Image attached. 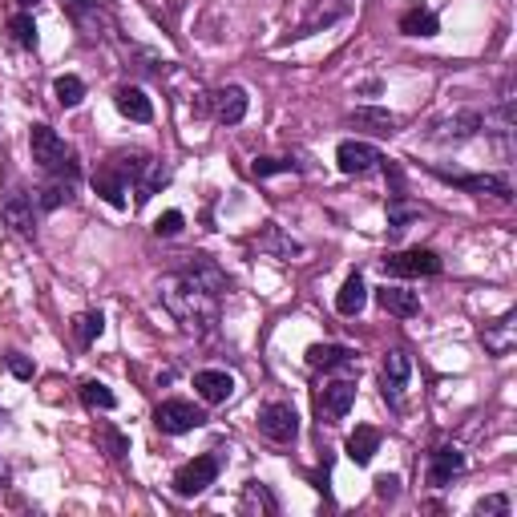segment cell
<instances>
[{
    "label": "cell",
    "mask_w": 517,
    "mask_h": 517,
    "mask_svg": "<svg viewBox=\"0 0 517 517\" xmlns=\"http://www.w3.org/2000/svg\"><path fill=\"white\" fill-rule=\"evenodd\" d=\"M231 291V279L219 263H211L206 255H194L186 267L170 271L158 283V299L166 312L182 324V332L190 336H215L219 320H223V295Z\"/></svg>",
    "instance_id": "6da1fadb"
},
{
    "label": "cell",
    "mask_w": 517,
    "mask_h": 517,
    "mask_svg": "<svg viewBox=\"0 0 517 517\" xmlns=\"http://www.w3.org/2000/svg\"><path fill=\"white\" fill-rule=\"evenodd\" d=\"M29 146H33V162H37L49 178H65V182H73V186H77V178H81V162H77V154L65 146V138H61L53 126L37 122V126L29 130Z\"/></svg>",
    "instance_id": "7a4b0ae2"
},
{
    "label": "cell",
    "mask_w": 517,
    "mask_h": 517,
    "mask_svg": "<svg viewBox=\"0 0 517 517\" xmlns=\"http://www.w3.org/2000/svg\"><path fill=\"white\" fill-rule=\"evenodd\" d=\"M380 267H384V275H396V279H437L445 271V263L433 247H412V251L384 255Z\"/></svg>",
    "instance_id": "3957f363"
},
{
    "label": "cell",
    "mask_w": 517,
    "mask_h": 517,
    "mask_svg": "<svg viewBox=\"0 0 517 517\" xmlns=\"http://www.w3.org/2000/svg\"><path fill=\"white\" fill-rule=\"evenodd\" d=\"M65 9L73 17V25L85 33V41H106L118 33V21H114V9L106 0H65Z\"/></svg>",
    "instance_id": "277c9868"
},
{
    "label": "cell",
    "mask_w": 517,
    "mask_h": 517,
    "mask_svg": "<svg viewBox=\"0 0 517 517\" xmlns=\"http://www.w3.org/2000/svg\"><path fill=\"white\" fill-rule=\"evenodd\" d=\"M223 473V457L219 453H202L194 461H186L178 473H174V493L178 497H198L202 489H211Z\"/></svg>",
    "instance_id": "5b68a950"
},
{
    "label": "cell",
    "mask_w": 517,
    "mask_h": 517,
    "mask_svg": "<svg viewBox=\"0 0 517 517\" xmlns=\"http://www.w3.org/2000/svg\"><path fill=\"white\" fill-rule=\"evenodd\" d=\"M154 425L166 437H182V433H194V429L206 425V412L198 404H190V400H162L154 408Z\"/></svg>",
    "instance_id": "8992f818"
},
{
    "label": "cell",
    "mask_w": 517,
    "mask_h": 517,
    "mask_svg": "<svg viewBox=\"0 0 517 517\" xmlns=\"http://www.w3.org/2000/svg\"><path fill=\"white\" fill-rule=\"evenodd\" d=\"M259 433L267 441H275V445H291L299 437V412L291 404H283V400L263 404L259 408Z\"/></svg>",
    "instance_id": "52a82bcc"
},
{
    "label": "cell",
    "mask_w": 517,
    "mask_h": 517,
    "mask_svg": "<svg viewBox=\"0 0 517 517\" xmlns=\"http://www.w3.org/2000/svg\"><path fill=\"white\" fill-rule=\"evenodd\" d=\"M408 376H412V360H408V352L392 348V352L384 356V364H380V392H384V400H388V408H392V412H400V408H404Z\"/></svg>",
    "instance_id": "ba28073f"
},
{
    "label": "cell",
    "mask_w": 517,
    "mask_h": 517,
    "mask_svg": "<svg viewBox=\"0 0 517 517\" xmlns=\"http://www.w3.org/2000/svg\"><path fill=\"white\" fill-rule=\"evenodd\" d=\"M352 404H356V380H348V376L324 384V392L316 396V408H320V421L324 425H340L348 412H352Z\"/></svg>",
    "instance_id": "9c48e42d"
},
{
    "label": "cell",
    "mask_w": 517,
    "mask_h": 517,
    "mask_svg": "<svg viewBox=\"0 0 517 517\" xmlns=\"http://www.w3.org/2000/svg\"><path fill=\"white\" fill-rule=\"evenodd\" d=\"M433 174L453 182V186H461V190H469V194H493L501 202L513 198V186H509L505 174H457V170H445V166H433Z\"/></svg>",
    "instance_id": "30bf717a"
},
{
    "label": "cell",
    "mask_w": 517,
    "mask_h": 517,
    "mask_svg": "<svg viewBox=\"0 0 517 517\" xmlns=\"http://www.w3.org/2000/svg\"><path fill=\"white\" fill-rule=\"evenodd\" d=\"M380 158H384V154H380L372 142H356V138L340 142V150H336V166H340V174H348V178L372 174V170L380 166Z\"/></svg>",
    "instance_id": "8fae6325"
},
{
    "label": "cell",
    "mask_w": 517,
    "mask_h": 517,
    "mask_svg": "<svg viewBox=\"0 0 517 517\" xmlns=\"http://www.w3.org/2000/svg\"><path fill=\"white\" fill-rule=\"evenodd\" d=\"M37 215H41V211H37V198L25 194V190H13L5 202H0V219H5V223H9L17 235H25V239L37 231Z\"/></svg>",
    "instance_id": "7c38bea8"
},
{
    "label": "cell",
    "mask_w": 517,
    "mask_h": 517,
    "mask_svg": "<svg viewBox=\"0 0 517 517\" xmlns=\"http://www.w3.org/2000/svg\"><path fill=\"white\" fill-rule=\"evenodd\" d=\"M352 5H356V0H312V5H307V13H303V21H299V37L320 33V29L344 21V17L352 13Z\"/></svg>",
    "instance_id": "4fadbf2b"
},
{
    "label": "cell",
    "mask_w": 517,
    "mask_h": 517,
    "mask_svg": "<svg viewBox=\"0 0 517 517\" xmlns=\"http://www.w3.org/2000/svg\"><path fill=\"white\" fill-rule=\"evenodd\" d=\"M481 130H485V114L461 110V114H449L433 126V142H465V138H477Z\"/></svg>",
    "instance_id": "5bb4252c"
},
{
    "label": "cell",
    "mask_w": 517,
    "mask_h": 517,
    "mask_svg": "<svg viewBox=\"0 0 517 517\" xmlns=\"http://www.w3.org/2000/svg\"><path fill=\"white\" fill-rule=\"evenodd\" d=\"M461 473H465V453L457 445H437L429 453V485L433 489L453 485V477H461Z\"/></svg>",
    "instance_id": "9a60e30c"
},
{
    "label": "cell",
    "mask_w": 517,
    "mask_h": 517,
    "mask_svg": "<svg viewBox=\"0 0 517 517\" xmlns=\"http://www.w3.org/2000/svg\"><path fill=\"white\" fill-rule=\"evenodd\" d=\"M247 106H251V97H247L243 85H223V89L211 93V110L223 126H239L247 118Z\"/></svg>",
    "instance_id": "2e32d148"
},
{
    "label": "cell",
    "mask_w": 517,
    "mask_h": 517,
    "mask_svg": "<svg viewBox=\"0 0 517 517\" xmlns=\"http://www.w3.org/2000/svg\"><path fill=\"white\" fill-rule=\"evenodd\" d=\"M307 368H316V372H352L356 368V348L312 344V348H307Z\"/></svg>",
    "instance_id": "e0dca14e"
},
{
    "label": "cell",
    "mask_w": 517,
    "mask_h": 517,
    "mask_svg": "<svg viewBox=\"0 0 517 517\" xmlns=\"http://www.w3.org/2000/svg\"><path fill=\"white\" fill-rule=\"evenodd\" d=\"M194 392L206 404H227L235 396V376L223 368H202V372H194Z\"/></svg>",
    "instance_id": "ac0fdd59"
},
{
    "label": "cell",
    "mask_w": 517,
    "mask_h": 517,
    "mask_svg": "<svg viewBox=\"0 0 517 517\" xmlns=\"http://www.w3.org/2000/svg\"><path fill=\"white\" fill-rule=\"evenodd\" d=\"M114 106H118V114H122V118H130V122H138V126L154 122V101L146 97V89H142V85H118Z\"/></svg>",
    "instance_id": "d6986e66"
},
{
    "label": "cell",
    "mask_w": 517,
    "mask_h": 517,
    "mask_svg": "<svg viewBox=\"0 0 517 517\" xmlns=\"http://www.w3.org/2000/svg\"><path fill=\"white\" fill-rule=\"evenodd\" d=\"M376 303L384 307L388 316H400V320H412V316H421V295L417 291H408V287H376Z\"/></svg>",
    "instance_id": "ffe728a7"
},
{
    "label": "cell",
    "mask_w": 517,
    "mask_h": 517,
    "mask_svg": "<svg viewBox=\"0 0 517 517\" xmlns=\"http://www.w3.org/2000/svg\"><path fill=\"white\" fill-rule=\"evenodd\" d=\"M93 190L106 198L114 211H126V194H130V182L110 166V162H101L97 170H93Z\"/></svg>",
    "instance_id": "44dd1931"
},
{
    "label": "cell",
    "mask_w": 517,
    "mask_h": 517,
    "mask_svg": "<svg viewBox=\"0 0 517 517\" xmlns=\"http://www.w3.org/2000/svg\"><path fill=\"white\" fill-rule=\"evenodd\" d=\"M421 215H425V211H421L417 202H408L404 186L388 194V235H392V239H400V235L408 231V223H417Z\"/></svg>",
    "instance_id": "7402d4cb"
},
{
    "label": "cell",
    "mask_w": 517,
    "mask_h": 517,
    "mask_svg": "<svg viewBox=\"0 0 517 517\" xmlns=\"http://www.w3.org/2000/svg\"><path fill=\"white\" fill-rule=\"evenodd\" d=\"M364 303H368V283H364L360 271H352V275L344 279L340 295H336V312H340V316H360Z\"/></svg>",
    "instance_id": "603a6c76"
},
{
    "label": "cell",
    "mask_w": 517,
    "mask_h": 517,
    "mask_svg": "<svg viewBox=\"0 0 517 517\" xmlns=\"http://www.w3.org/2000/svg\"><path fill=\"white\" fill-rule=\"evenodd\" d=\"M380 453V429L372 425H356V433L348 437V457L356 465H372V457Z\"/></svg>",
    "instance_id": "cb8c5ba5"
},
{
    "label": "cell",
    "mask_w": 517,
    "mask_h": 517,
    "mask_svg": "<svg viewBox=\"0 0 517 517\" xmlns=\"http://www.w3.org/2000/svg\"><path fill=\"white\" fill-rule=\"evenodd\" d=\"M400 33L404 37H437L441 33V21H437V13L433 9H408V13H400Z\"/></svg>",
    "instance_id": "d4e9b609"
},
{
    "label": "cell",
    "mask_w": 517,
    "mask_h": 517,
    "mask_svg": "<svg viewBox=\"0 0 517 517\" xmlns=\"http://www.w3.org/2000/svg\"><path fill=\"white\" fill-rule=\"evenodd\" d=\"M348 122L352 126H364V130H372V134H396V114H388V110H376V106H360V110H352L348 114Z\"/></svg>",
    "instance_id": "484cf974"
},
{
    "label": "cell",
    "mask_w": 517,
    "mask_h": 517,
    "mask_svg": "<svg viewBox=\"0 0 517 517\" xmlns=\"http://www.w3.org/2000/svg\"><path fill=\"white\" fill-rule=\"evenodd\" d=\"M33 198H37V211H45V215H49V211H57V206H65V202L73 198V182H65V178H49Z\"/></svg>",
    "instance_id": "4316f807"
},
{
    "label": "cell",
    "mask_w": 517,
    "mask_h": 517,
    "mask_svg": "<svg viewBox=\"0 0 517 517\" xmlns=\"http://www.w3.org/2000/svg\"><path fill=\"white\" fill-rule=\"evenodd\" d=\"M53 93H57V106L61 110H77L81 101H85V81L73 77V73H65V77L53 81Z\"/></svg>",
    "instance_id": "83f0119b"
},
{
    "label": "cell",
    "mask_w": 517,
    "mask_h": 517,
    "mask_svg": "<svg viewBox=\"0 0 517 517\" xmlns=\"http://www.w3.org/2000/svg\"><path fill=\"white\" fill-rule=\"evenodd\" d=\"M81 404L85 408H101V412H114L118 408V396L101 384V380H85L81 384Z\"/></svg>",
    "instance_id": "f1b7e54d"
},
{
    "label": "cell",
    "mask_w": 517,
    "mask_h": 517,
    "mask_svg": "<svg viewBox=\"0 0 517 517\" xmlns=\"http://www.w3.org/2000/svg\"><path fill=\"white\" fill-rule=\"evenodd\" d=\"M101 332H106V316H101V312H81V316L73 320V336H77L81 348H89Z\"/></svg>",
    "instance_id": "f546056e"
},
{
    "label": "cell",
    "mask_w": 517,
    "mask_h": 517,
    "mask_svg": "<svg viewBox=\"0 0 517 517\" xmlns=\"http://www.w3.org/2000/svg\"><path fill=\"white\" fill-rule=\"evenodd\" d=\"M485 348H489L493 356H505V352L513 348V316H505V320H497L493 328H485Z\"/></svg>",
    "instance_id": "4dcf8cb0"
},
{
    "label": "cell",
    "mask_w": 517,
    "mask_h": 517,
    "mask_svg": "<svg viewBox=\"0 0 517 517\" xmlns=\"http://www.w3.org/2000/svg\"><path fill=\"white\" fill-rule=\"evenodd\" d=\"M166 178H170V174H166V166H162V162H150V166H146V174H142V178H138V186H134V190H138V202H150V198L166 186Z\"/></svg>",
    "instance_id": "1f68e13d"
},
{
    "label": "cell",
    "mask_w": 517,
    "mask_h": 517,
    "mask_svg": "<svg viewBox=\"0 0 517 517\" xmlns=\"http://www.w3.org/2000/svg\"><path fill=\"white\" fill-rule=\"evenodd\" d=\"M97 441H101V449L110 453V461H122V457L130 453V437L118 433L114 425H101V429H97Z\"/></svg>",
    "instance_id": "d6a6232c"
},
{
    "label": "cell",
    "mask_w": 517,
    "mask_h": 517,
    "mask_svg": "<svg viewBox=\"0 0 517 517\" xmlns=\"http://www.w3.org/2000/svg\"><path fill=\"white\" fill-rule=\"evenodd\" d=\"M9 33H13V41H17L21 49H37V25H33L29 13H17V17L9 21Z\"/></svg>",
    "instance_id": "836d02e7"
},
{
    "label": "cell",
    "mask_w": 517,
    "mask_h": 517,
    "mask_svg": "<svg viewBox=\"0 0 517 517\" xmlns=\"http://www.w3.org/2000/svg\"><path fill=\"white\" fill-rule=\"evenodd\" d=\"M259 247H263V251H275L279 259H291V255H299V251H303L295 239H283V235H279V227H267V235L259 239Z\"/></svg>",
    "instance_id": "e575fe53"
},
{
    "label": "cell",
    "mask_w": 517,
    "mask_h": 517,
    "mask_svg": "<svg viewBox=\"0 0 517 517\" xmlns=\"http://www.w3.org/2000/svg\"><path fill=\"white\" fill-rule=\"evenodd\" d=\"M291 170H299V162H291V158H255V162H251V174H255V178L291 174Z\"/></svg>",
    "instance_id": "d590c367"
},
{
    "label": "cell",
    "mask_w": 517,
    "mask_h": 517,
    "mask_svg": "<svg viewBox=\"0 0 517 517\" xmlns=\"http://www.w3.org/2000/svg\"><path fill=\"white\" fill-rule=\"evenodd\" d=\"M182 227H186V215L182 211H166V215L154 219V235L158 239H174V235H182Z\"/></svg>",
    "instance_id": "8d00e7d4"
},
{
    "label": "cell",
    "mask_w": 517,
    "mask_h": 517,
    "mask_svg": "<svg viewBox=\"0 0 517 517\" xmlns=\"http://www.w3.org/2000/svg\"><path fill=\"white\" fill-rule=\"evenodd\" d=\"M243 505H263L267 513H275V509H279V501H275V497L267 493V485H259V481H251V485H247V493H243Z\"/></svg>",
    "instance_id": "74e56055"
},
{
    "label": "cell",
    "mask_w": 517,
    "mask_h": 517,
    "mask_svg": "<svg viewBox=\"0 0 517 517\" xmlns=\"http://www.w3.org/2000/svg\"><path fill=\"white\" fill-rule=\"evenodd\" d=\"M473 513H477V517H489V513H493V517H509V497H501V493H497V497H481V501L473 505Z\"/></svg>",
    "instance_id": "f35d334b"
},
{
    "label": "cell",
    "mask_w": 517,
    "mask_h": 517,
    "mask_svg": "<svg viewBox=\"0 0 517 517\" xmlns=\"http://www.w3.org/2000/svg\"><path fill=\"white\" fill-rule=\"evenodd\" d=\"M9 368L17 380H33V360H25L21 352H9Z\"/></svg>",
    "instance_id": "ab89813d"
},
{
    "label": "cell",
    "mask_w": 517,
    "mask_h": 517,
    "mask_svg": "<svg viewBox=\"0 0 517 517\" xmlns=\"http://www.w3.org/2000/svg\"><path fill=\"white\" fill-rule=\"evenodd\" d=\"M400 493V477H392V473H384V477H376V497H384V501H392Z\"/></svg>",
    "instance_id": "60d3db41"
},
{
    "label": "cell",
    "mask_w": 517,
    "mask_h": 517,
    "mask_svg": "<svg viewBox=\"0 0 517 517\" xmlns=\"http://www.w3.org/2000/svg\"><path fill=\"white\" fill-rule=\"evenodd\" d=\"M312 485H316L320 493H328V465H324V473H312Z\"/></svg>",
    "instance_id": "b9f144b4"
},
{
    "label": "cell",
    "mask_w": 517,
    "mask_h": 517,
    "mask_svg": "<svg viewBox=\"0 0 517 517\" xmlns=\"http://www.w3.org/2000/svg\"><path fill=\"white\" fill-rule=\"evenodd\" d=\"M41 5V0H21V9H37Z\"/></svg>",
    "instance_id": "7bdbcfd3"
},
{
    "label": "cell",
    "mask_w": 517,
    "mask_h": 517,
    "mask_svg": "<svg viewBox=\"0 0 517 517\" xmlns=\"http://www.w3.org/2000/svg\"><path fill=\"white\" fill-rule=\"evenodd\" d=\"M0 481H5V469H0Z\"/></svg>",
    "instance_id": "ee69618b"
}]
</instances>
